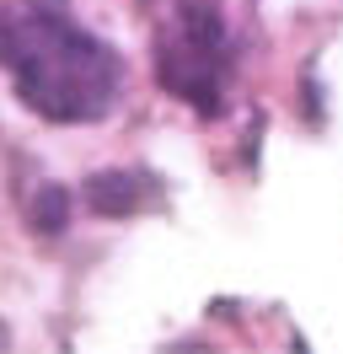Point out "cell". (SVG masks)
Instances as JSON below:
<instances>
[{
    "instance_id": "6da1fadb",
    "label": "cell",
    "mask_w": 343,
    "mask_h": 354,
    "mask_svg": "<svg viewBox=\"0 0 343 354\" xmlns=\"http://www.w3.org/2000/svg\"><path fill=\"white\" fill-rule=\"evenodd\" d=\"M0 70L48 124H97L118 102V54L70 17V0H0Z\"/></svg>"
},
{
    "instance_id": "7a4b0ae2",
    "label": "cell",
    "mask_w": 343,
    "mask_h": 354,
    "mask_svg": "<svg viewBox=\"0 0 343 354\" xmlns=\"http://www.w3.org/2000/svg\"><path fill=\"white\" fill-rule=\"evenodd\" d=\"M156 6V81L193 113L225 108L231 91V32L210 0H150Z\"/></svg>"
},
{
    "instance_id": "277c9868",
    "label": "cell",
    "mask_w": 343,
    "mask_h": 354,
    "mask_svg": "<svg viewBox=\"0 0 343 354\" xmlns=\"http://www.w3.org/2000/svg\"><path fill=\"white\" fill-rule=\"evenodd\" d=\"M33 225H38V231H59V225H64V194H59V188H43V194H38V204H33Z\"/></svg>"
},
{
    "instance_id": "3957f363",
    "label": "cell",
    "mask_w": 343,
    "mask_h": 354,
    "mask_svg": "<svg viewBox=\"0 0 343 354\" xmlns=\"http://www.w3.org/2000/svg\"><path fill=\"white\" fill-rule=\"evenodd\" d=\"M156 199H161V188L145 172H102L86 183V204L97 215H134V209H145Z\"/></svg>"
}]
</instances>
